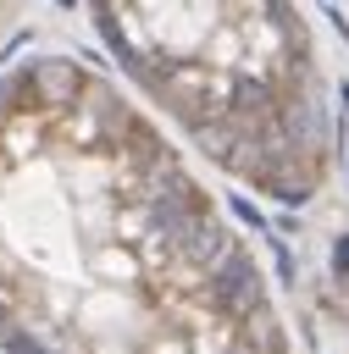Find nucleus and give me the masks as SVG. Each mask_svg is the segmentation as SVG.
Masks as SVG:
<instances>
[{
    "label": "nucleus",
    "mask_w": 349,
    "mask_h": 354,
    "mask_svg": "<svg viewBox=\"0 0 349 354\" xmlns=\"http://www.w3.org/2000/svg\"><path fill=\"white\" fill-rule=\"evenodd\" d=\"M0 354H294L183 149L78 55L0 72Z\"/></svg>",
    "instance_id": "obj_1"
},
{
    "label": "nucleus",
    "mask_w": 349,
    "mask_h": 354,
    "mask_svg": "<svg viewBox=\"0 0 349 354\" xmlns=\"http://www.w3.org/2000/svg\"><path fill=\"white\" fill-rule=\"evenodd\" d=\"M133 100L227 177L305 199L327 171V100L294 0H89Z\"/></svg>",
    "instance_id": "obj_2"
}]
</instances>
